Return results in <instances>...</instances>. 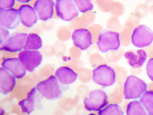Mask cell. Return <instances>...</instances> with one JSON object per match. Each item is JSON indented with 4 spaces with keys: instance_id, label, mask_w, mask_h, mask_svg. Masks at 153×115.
Wrapping results in <instances>:
<instances>
[{
    "instance_id": "12",
    "label": "cell",
    "mask_w": 153,
    "mask_h": 115,
    "mask_svg": "<svg viewBox=\"0 0 153 115\" xmlns=\"http://www.w3.org/2000/svg\"><path fill=\"white\" fill-rule=\"evenodd\" d=\"M55 2L52 0H38L34 4V9L40 20L47 21L51 19L54 13Z\"/></svg>"
},
{
    "instance_id": "24",
    "label": "cell",
    "mask_w": 153,
    "mask_h": 115,
    "mask_svg": "<svg viewBox=\"0 0 153 115\" xmlns=\"http://www.w3.org/2000/svg\"><path fill=\"white\" fill-rule=\"evenodd\" d=\"M14 0H0V10L11 9L14 6Z\"/></svg>"
},
{
    "instance_id": "3",
    "label": "cell",
    "mask_w": 153,
    "mask_h": 115,
    "mask_svg": "<svg viewBox=\"0 0 153 115\" xmlns=\"http://www.w3.org/2000/svg\"><path fill=\"white\" fill-rule=\"evenodd\" d=\"M85 108L89 111H100L109 104L106 93L100 89L91 91L88 96L84 98Z\"/></svg>"
},
{
    "instance_id": "8",
    "label": "cell",
    "mask_w": 153,
    "mask_h": 115,
    "mask_svg": "<svg viewBox=\"0 0 153 115\" xmlns=\"http://www.w3.org/2000/svg\"><path fill=\"white\" fill-rule=\"evenodd\" d=\"M55 8L57 16L65 21H71L79 16V11L71 0H57Z\"/></svg>"
},
{
    "instance_id": "26",
    "label": "cell",
    "mask_w": 153,
    "mask_h": 115,
    "mask_svg": "<svg viewBox=\"0 0 153 115\" xmlns=\"http://www.w3.org/2000/svg\"><path fill=\"white\" fill-rule=\"evenodd\" d=\"M9 32L7 29L0 27V44H2L9 36Z\"/></svg>"
},
{
    "instance_id": "5",
    "label": "cell",
    "mask_w": 153,
    "mask_h": 115,
    "mask_svg": "<svg viewBox=\"0 0 153 115\" xmlns=\"http://www.w3.org/2000/svg\"><path fill=\"white\" fill-rule=\"evenodd\" d=\"M119 33L105 30L100 35L97 44L100 52L106 53L110 50H117L120 47Z\"/></svg>"
},
{
    "instance_id": "13",
    "label": "cell",
    "mask_w": 153,
    "mask_h": 115,
    "mask_svg": "<svg viewBox=\"0 0 153 115\" xmlns=\"http://www.w3.org/2000/svg\"><path fill=\"white\" fill-rule=\"evenodd\" d=\"M74 45L82 50H85L92 44V36L87 29H79L73 32L72 35Z\"/></svg>"
},
{
    "instance_id": "1",
    "label": "cell",
    "mask_w": 153,
    "mask_h": 115,
    "mask_svg": "<svg viewBox=\"0 0 153 115\" xmlns=\"http://www.w3.org/2000/svg\"><path fill=\"white\" fill-rule=\"evenodd\" d=\"M36 87L45 98L49 100L57 99L63 96L62 86L55 76H51L47 80L41 81Z\"/></svg>"
},
{
    "instance_id": "23",
    "label": "cell",
    "mask_w": 153,
    "mask_h": 115,
    "mask_svg": "<svg viewBox=\"0 0 153 115\" xmlns=\"http://www.w3.org/2000/svg\"><path fill=\"white\" fill-rule=\"evenodd\" d=\"M78 10L82 13L91 11L93 9V5L88 0H74L73 1Z\"/></svg>"
},
{
    "instance_id": "19",
    "label": "cell",
    "mask_w": 153,
    "mask_h": 115,
    "mask_svg": "<svg viewBox=\"0 0 153 115\" xmlns=\"http://www.w3.org/2000/svg\"><path fill=\"white\" fill-rule=\"evenodd\" d=\"M43 45L42 40L37 34L30 33L28 35L24 49L36 50L40 49Z\"/></svg>"
},
{
    "instance_id": "11",
    "label": "cell",
    "mask_w": 153,
    "mask_h": 115,
    "mask_svg": "<svg viewBox=\"0 0 153 115\" xmlns=\"http://www.w3.org/2000/svg\"><path fill=\"white\" fill-rule=\"evenodd\" d=\"M20 23L18 10L14 8L0 10V27L13 29L19 25Z\"/></svg>"
},
{
    "instance_id": "4",
    "label": "cell",
    "mask_w": 153,
    "mask_h": 115,
    "mask_svg": "<svg viewBox=\"0 0 153 115\" xmlns=\"http://www.w3.org/2000/svg\"><path fill=\"white\" fill-rule=\"evenodd\" d=\"M93 81L98 85L109 87L115 83V73L114 69L107 65H102L93 71Z\"/></svg>"
},
{
    "instance_id": "21",
    "label": "cell",
    "mask_w": 153,
    "mask_h": 115,
    "mask_svg": "<svg viewBox=\"0 0 153 115\" xmlns=\"http://www.w3.org/2000/svg\"><path fill=\"white\" fill-rule=\"evenodd\" d=\"M127 115H148L140 101L134 100L127 107Z\"/></svg>"
},
{
    "instance_id": "6",
    "label": "cell",
    "mask_w": 153,
    "mask_h": 115,
    "mask_svg": "<svg viewBox=\"0 0 153 115\" xmlns=\"http://www.w3.org/2000/svg\"><path fill=\"white\" fill-rule=\"evenodd\" d=\"M44 98L35 87L28 93L27 98L20 101L18 104L21 107L22 113L29 115L36 109H42Z\"/></svg>"
},
{
    "instance_id": "2",
    "label": "cell",
    "mask_w": 153,
    "mask_h": 115,
    "mask_svg": "<svg viewBox=\"0 0 153 115\" xmlns=\"http://www.w3.org/2000/svg\"><path fill=\"white\" fill-rule=\"evenodd\" d=\"M147 84L135 76H129L124 84V96L126 99H137L146 91Z\"/></svg>"
},
{
    "instance_id": "18",
    "label": "cell",
    "mask_w": 153,
    "mask_h": 115,
    "mask_svg": "<svg viewBox=\"0 0 153 115\" xmlns=\"http://www.w3.org/2000/svg\"><path fill=\"white\" fill-rule=\"evenodd\" d=\"M124 57L129 64L135 68L142 67L147 59L146 53L143 49L128 51L124 53Z\"/></svg>"
},
{
    "instance_id": "14",
    "label": "cell",
    "mask_w": 153,
    "mask_h": 115,
    "mask_svg": "<svg viewBox=\"0 0 153 115\" xmlns=\"http://www.w3.org/2000/svg\"><path fill=\"white\" fill-rule=\"evenodd\" d=\"M18 16L22 24L30 28L38 21V16L35 9L29 5H23L18 10Z\"/></svg>"
},
{
    "instance_id": "22",
    "label": "cell",
    "mask_w": 153,
    "mask_h": 115,
    "mask_svg": "<svg viewBox=\"0 0 153 115\" xmlns=\"http://www.w3.org/2000/svg\"><path fill=\"white\" fill-rule=\"evenodd\" d=\"M99 115H123L124 113L117 104H110L98 112Z\"/></svg>"
},
{
    "instance_id": "20",
    "label": "cell",
    "mask_w": 153,
    "mask_h": 115,
    "mask_svg": "<svg viewBox=\"0 0 153 115\" xmlns=\"http://www.w3.org/2000/svg\"><path fill=\"white\" fill-rule=\"evenodd\" d=\"M140 102L148 115H153V91H146L140 97Z\"/></svg>"
},
{
    "instance_id": "15",
    "label": "cell",
    "mask_w": 153,
    "mask_h": 115,
    "mask_svg": "<svg viewBox=\"0 0 153 115\" xmlns=\"http://www.w3.org/2000/svg\"><path fill=\"white\" fill-rule=\"evenodd\" d=\"M1 66L17 79L23 78L26 75V70L18 58L4 59Z\"/></svg>"
},
{
    "instance_id": "9",
    "label": "cell",
    "mask_w": 153,
    "mask_h": 115,
    "mask_svg": "<svg viewBox=\"0 0 153 115\" xmlns=\"http://www.w3.org/2000/svg\"><path fill=\"white\" fill-rule=\"evenodd\" d=\"M18 57L26 71L30 72L35 71L43 60V56L38 50H23L19 53Z\"/></svg>"
},
{
    "instance_id": "27",
    "label": "cell",
    "mask_w": 153,
    "mask_h": 115,
    "mask_svg": "<svg viewBox=\"0 0 153 115\" xmlns=\"http://www.w3.org/2000/svg\"><path fill=\"white\" fill-rule=\"evenodd\" d=\"M18 1L22 3H28L30 1V0H18Z\"/></svg>"
},
{
    "instance_id": "28",
    "label": "cell",
    "mask_w": 153,
    "mask_h": 115,
    "mask_svg": "<svg viewBox=\"0 0 153 115\" xmlns=\"http://www.w3.org/2000/svg\"><path fill=\"white\" fill-rule=\"evenodd\" d=\"M88 115H96L95 114H93V113H91V114H88Z\"/></svg>"
},
{
    "instance_id": "16",
    "label": "cell",
    "mask_w": 153,
    "mask_h": 115,
    "mask_svg": "<svg viewBox=\"0 0 153 115\" xmlns=\"http://www.w3.org/2000/svg\"><path fill=\"white\" fill-rule=\"evenodd\" d=\"M55 76L65 89V88H68L71 84L76 81L78 74L69 67L63 66L56 70L55 72Z\"/></svg>"
},
{
    "instance_id": "25",
    "label": "cell",
    "mask_w": 153,
    "mask_h": 115,
    "mask_svg": "<svg viewBox=\"0 0 153 115\" xmlns=\"http://www.w3.org/2000/svg\"><path fill=\"white\" fill-rule=\"evenodd\" d=\"M146 70L149 78L153 81V58L150 59L146 66Z\"/></svg>"
},
{
    "instance_id": "10",
    "label": "cell",
    "mask_w": 153,
    "mask_h": 115,
    "mask_svg": "<svg viewBox=\"0 0 153 115\" xmlns=\"http://www.w3.org/2000/svg\"><path fill=\"white\" fill-rule=\"evenodd\" d=\"M28 34L26 33H14L9 36L7 40L1 45V51L16 52H22L25 45Z\"/></svg>"
},
{
    "instance_id": "7",
    "label": "cell",
    "mask_w": 153,
    "mask_h": 115,
    "mask_svg": "<svg viewBox=\"0 0 153 115\" xmlns=\"http://www.w3.org/2000/svg\"><path fill=\"white\" fill-rule=\"evenodd\" d=\"M131 41L133 44L137 48L148 47L153 42V32L146 25H139L133 32Z\"/></svg>"
},
{
    "instance_id": "17",
    "label": "cell",
    "mask_w": 153,
    "mask_h": 115,
    "mask_svg": "<svg viewBox=\"0 0 153 115\" xmlns=\"http://www.w3.org/2000/svg\"><path fill=\"white\" fill-rule=\"evenodd\" d=\"M16 77L3 67L0 68V90L4 95L13 91L16 85Z\"/></svg>"
}]
</instances>
